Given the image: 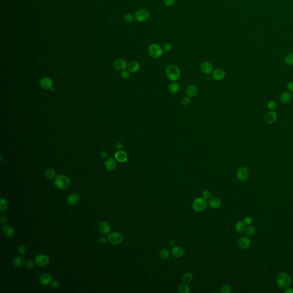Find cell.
I'll use <instances>...</instances> for the list:
<instances>
[{"label":"cell","instance_id":"cell-1","mask_svg":"<svg viewBox=\"0 0 293 293\" xmlns=\"http://www.w3.org/2000/svg\"><path fill=\"white\" fill-rule=\"evenodd\" d=\"M165 74L168 79L171 81H176L180 77V70L175 65H169L165 69Z\"/></svg>","mask_w":293,"mask_h":293},{"label":"cell","instance_id":"cell-2","mask_svg":"<svg viewBox=\"0 0 293 293\" xmlns=\"http://www.w3.org/2000/svg\"><path fill=\"white\" fill-rule=\"evenodd\" d=\"M291 282V278L288 274L286 272H281L277 277V283L281 289H286L289 287Z\"/></svg>","mask_w":293,"mask_h":293},{"label":"cell","instance_id":"cell-3","mask_svg":"<svg viewBox=\"0 0 293 293\" xmlns=\"http://www.w3.org/2000/svg\"><path fill=\"white\" fill-rule=\"evenodd\" d=\"M54 184L58 189L65 190L70 185V180L66 176L59 175L54 179Z\"/></svg>","mask_w":293,"mask_h":293},{"label":"cell","instance_id":"cell-4","mask_svg":"<svg viewBox=\"0 0 293 293\" xmlns=\"http://www.w3.org/2000/svg\"><path fill=\"white\" fill-rule=\"evenodd\" d=\"M148 53L151 57L158 58L160 57L163 54V48L158 44L152 43L150 44L148 48Z\"/></svg>","mask_w":293,"mask_h":293},{"label":"cell","instance_id":"cell-5","mask_svg":"<svg viewBox=\"0 0 293 293\" xmlns=\"http://www.w3.org/2000/svg\"><path fill=\"white\" fill-rule=\"evenodd\" d=\"M207 206V201L206 199L203 198H196L192 203V208L195 211L200 212L204 210Z\"/></svg>","mask_w":293,"mask_h":293},{"label":"cell","instance_id":"cell-6","mask_svg":"<svg viewBox=\"0 0 293 293\" xmlns=\"http://www.w3.org/2000/svg\"><path fill=\"white\" fill-rule=\"evenodd\" d=\"M107 240L112 245H118L123 242V237L120 232H112L108 236Z\"/></svg>","mask_w":293,"mask_h":293},{"label":"cell","instance_id":"cell-7","mask_svg":"<svg viewBox=\"0 0 293 293\" xmlns=\"http://www.w3.org/2000/svg\"><path fill=\"white\" fill-rule=\"evenodd\" d=\"M149 17V13L146 9H140L135 13V19L139 22L147 21Z\"/></svg>","mask_w":293,"mask_h":293},{"label":"cell","instance_id":"cell-8","mask_svg":"<svg viewBox=\"0 0 293 293\" xmlns=\"http://www.w3.org/2000/svg\"><path fill=\"white\" fill-rule=\"evenodd\" d=\"M249 176V171L245 167H240L238 169L236 172V178L240 182L246 181Z\"/></svg>","mask_w":293,"mask_h":293},{"label":"cell","instance_id":"cell-9","mask_svg":"<svg viewBox=\"0 0 293 293\" xmlns=\"http://www.w3.org/2000/svg\"><path fill=\"white\" fill-rule=\"evenodd\" d=\"M36 264L38 266H46L49 262V258L46 254H38L34 259Z\"/></svg>","mask_w":293,"mask_h":293},{"label":"cell","instance_id":"cell-10","mask_svg":"<svg viewBox=\"0 0 293 293\" xmlns=\"http://www.w3.org/2000/svg\"><path fill=\"white\" fill-rule=\"evenodd\" d=\"M251 240L247 236H242L238 240V245L239 247L243 250H246L250 247Z\"/></svg>","mask_w":293,"mask_h":293},{"label":"cell","instance_id":"cell-11","mask_svg":"<svg viewBox=\"0 0 293 293\" xmlns=\"http://www.w3.org/2000/svg\"><path fill=\"white\" fill-rule=\"evenodd\" d=\"M200 70L204 74H210L212 73L214 70V66L210 62H203L200 66Z\"/></svg>","mask_w":293,"mask_h":293},{"label":"cell","instance_id":"cell-12","mask_svg":"<svg viewBox=\"0 0 293 293\" xmlns=\"http://www.w3.org/2000/svg\"><path fill=\"white\" fill-rule=\"evenodd\" d=\"M113 66L116 70L119 71L124 70L127 67V64L126 61L123 58L116 59L113 62Z\"/></svg>","mask_w":293,"mask_h":293},{"label":"cell","instance_id":"cell-13","mask_svg":"<svg viewBox=\"0 0 293 293\" xmlns=\"http://www.w3.org/2000/svg\"><path fill=\"white\" fill-rule=\"evenodd\" d=\"M277 113L274 111H269L264 116V120L268 124H272L276 121L277 119Z\"/></svg>","mask_w":293,"mask_h":293},{"label":"cell","instance_id":"cell-14","mask_svg":"<svg viewBox=\"0 0 293 293\" xmlns=\"http://www.w3.org/2000/svg\"><path fill=\"white\" fill-rule=\"evenodd\" d=\"M40 86L44 89H50L53 87V81L49 77H44L40 80Z\"/></svg>","mask_w":293,"mask_h":293},{"label":"cell","instance_id":"cell-15","mask_svg":"<svg viewBox=\"0 0 293 293\" xmlns=\"http://www.w3.org/2000/svg\"><path fill=\"white\" fill-rule=\"evenodd\" d=\"M52 275L50 274L48 272H45L42 274V275L39 278V281L40 283L43 286H47L49 285L50 283L52 282Z\"/></svg>","mask_w":293,"mask_h":293},{"label":"cell","instance_id":"cell-16","mask_svg":"<svg viewBox=\"0 0 293 293\" xmlns=\"http://www.w3.org/2000/svg\"><path fill=\"white\" fill-rule=\"evenodd\" d=\"M80 196L77 193H72L68 196L67 198V203L70 206H73L77 204L79 202Z\"/></svg>","mask_w":293,"mask_h":293},{"label":"cell","instance_id":"cell-17","mask_svg":"<svg viewBox=\"0 0 293 293\" xmlns=\"http://www.w3.org/2000/svg\"><path fill=\"white\" fill-rule=\"evenodd\" d=\"M225 72L222 69H216L212 72V77L216 81H221L224 79Z\"/></svg>","mask_w":293,"mask_h":293},{"label":"cell","instance_id":"cell-18","mask_svg":"<svg viewBox=\"0 0 293 293\" xmlns=\"http://www.w3.org/2000/svg\"><path fill=\"white\" fill-rule=\"evenodd\" d=\"M184 254V250L180 246H174L171 249V254L174 258H180Z\"/></svg>","mask_w":293,"mask_h":293},{"label":"cell","instance_id":"cell-19","mask_svg":"<svg viewBox=\"0 0 293 293\" xmlns=\"http://www.w3.org/2000/svg\"><path fill=\"white\" fill-rule=\"evenodd\" d=\"M116 163L113 157H108L105 161V167L109 171H112L115 169Z\"/></svg>","mask_w":293,"mask_h":293},{"label":"cell","instance_id":"cell-20","mask_svg":"<svg viewBox=\"0 0 293 293\" xmlns=\"http://www.w3.org/2000/svg\"><path fill=\"white\" fill-rule=\"evenodd\" d=\"M2 231L4 232L5 236L9 238H11L14 236V228L9 224L4 225L2 227Z\"/></svg>","mask_w":293,"mask_h":293},{"label":"cell","instance_id":"cell-21","mask_svg":"<svg viewBox=\"0 0 293 293\" xmlns=\"http://www.w3.org/2000/svg\"><path fill=\"white\" fill-rule=\"evenodd\" d=\"M116 159L120 163H124L127 160V155L123 150H119L115 154Z\"/></svg>","mask_w":293,"mask_h":293},{"label":"cell","instance_id":"cell-22","mask_svg":"<svg viewBox=\"0 0 293 293\" xmlns=\"http://www.w3.org/2000/svg\"><path fill=\"white\" fill-rule=\"evenodd\" d=\"M111 230V227L109 224L107 222L103 221L101 222L99 225V231L104 235H107L109 234Z\"/></svg>","mask_w":293,"mask_h":293},{"label":"cell","instance_id":"cell-23","mask_svg":"<svg viewBox=\"0 0 293 293\" xmlns=\"http://www.w3.org/2000/svg\"><path fill=\"white\" fill-rule=\"evenodd\" d=\"M208 203L211 208L213 209H217L219 208L221 205V200L218 198L213 196L210 198Z\"/></svg>","mask_w":293,"mask_h":293},{"label":"cell","instance_id":"cell-24","mask_svg":"<svg viewBox=\"0 0 293 293\" xmlns=\"http://www.w3.org/2000/svg\"><path fill=\"white\" fill-rule=\"evenodd\" d=\"M128 69L131 73H136L138 72L140 68L141 65L140 64L136 61H132L129 63L128 66Z\"/></svg>","mask_w":293,"mask_h":293},{"label":"cell","instance_id":"cell-25","mask_svg":"<svg viewBox=\"0 0 293 293\" xmlns=\"http://www.w3.org/2000/svg\"><path fill=\"white\" fill-rule=\"evenodd\" d=\"M197 93H198V89L195 85L192 84V85H190L188 87H187L186 90V93L188 96V97H194L196 96Z\"/></svg>","mask_w":293,"mask_h":293},{"label":"cell","instance_id":"cell-26","mask_svg":"<svg viewBox=\"0 0 293 293\" xmlns=\"http://www.w3.org/2000/svg\"><path fill=\"white\" fill-rule=\"evenodd\" d=\"M24 263H25L24 259L23 258V257L21 256L15 257L13 261V266L17 268H20L21 267H22Z\"/></svg>","mask_w":293,"mask_h":293},{"label":"cell","instance_id":"cell-27","mask_svg":"<svg viewBox=\"0 0 293 293\" xmlns=\"http://www.w3.org/2000/svg\"><path fill=\"white\" fill-rule=\"evenodd\" d=\"M168 90L171 93L176 94L180 90V85L176 81H172V83L169 84Z\"/></svg>","mask_w":293,"mask_h":293},{"label":"cell","instance_id":"cell-28","mask_svg":"<svg viewBox=\"0 0 293 293\" xmlns=\"http://www.w3.org/2000/svg\"><path fill=\"white\" fill-rule=\"evenodd\" d=\"M292 99L291 94L289 92H283L281 96V102L283 104H288Z\"/></svg>","mask_w":293,"mask_h":293},{"label":"cell","instance_id":"cell-29","mask_svg":"<svg viewBox=\"0 0 293 293\" xmlns=\"http://www.w3.org/2000/svg\"><path fill=\"white\" fill-rule=\"evenodd\" d=\"M178 291L180 293H189L190 292V287L186 283H180L178 287Z\"/></svg>","mask_w":293,"mask_h":293},{"label":"cell","instance_id":"cell-30","mask_svg":"<svg viewBox=\"0 0 293 293\" xmlns=\"http://www.w3.org/2000/svg\"><path fill=\"white\" fill-rule=\"evenodd\" d=\"M169 256V252L167 249H163L159 253V257L161 260H166Z\"/></svg>","mask_w":293,"mask_h":293},{"label":"cell","instance_id":"cell-31","mask_svg":"<svg viewBox=\"0 0 293 293\" xmlns=\"http://www.w3.org/2000/svg\"><path fill=\"white\" fill-rule=\"evenodd\" d=\"M193 279V275L190 272H186L182 276V280L184 283H190Z\"/></svg>","mask_w":293,"mask_h":293},{"label":"cell","instance_id":"cell-32","mask_svg":"<svg viewBox=\"0 0 293 293\" xmlns=\"http://www.w3.org/2000/svg\"><path fill=\"white\" fill-rule=\"evenodd\" d=\"M284 62L287 65H293V52L287 54L284 59Z\"/></svg>","mask_w":293,"mask_h":293},{"label":"cell","instance_id":"cell-33","mask_svg":"<svg viewBox=\"0 0 293 293\" xmlns=\"http://www.w3.org/2000/svg\"><path fill=\"white\" fill-rule=\"evenodd\" d=\"M245 224L244 222H239L236 224L235 229L236 231L238 233H242L244 232L245 229Z\"/></svg>","mask_w":293,"mask_h":293},{"label":"cell","instance_id":"cell-34","mask_svg":"<svg viewBox=\"0 0 293 293\" xmlns=\"http://www.w3.org/2000/svg\"><path fill=\"white\" fill-rule=\"evenodd\" d=\"M45 175L48 179H53L56 176V172L54 169L49 168L46 171Z\"/></svg>","mask_w":293,"mask_h":293},{"label":"cell","instance_id":"cell-35","mask_svg":"<svg viewBox=\"0 0 293 293\" xmlns=\"http://www.w3.org/2000/svg\"><path fill=\"white\" fill-rule=\"evenodd\" d=\"M8 207V202L4 198H1L0 200V211L1 212H4L6 210Z\"/></svg>","mask_w":293,"mask_h":293},{"label":"cell","instance_id":"cell-36","mask_svg":"<svg viewBox=\"0 0 293 293\" xmlns=\"http://www.w3.org/2000/svg\"><path fill=\"white\" fill-rule=\"evenodd\" d=\"M135 17L131 13H127L124 15V20L127 23H132L134 21Z\"/></svg>","mask_w":293,"mask_h":293},{"label":"cell","instance_id":"cell-37","mask_svg":"<svg viewBox=\"0 0 293 293\" xmlns=\"http://www.w3.org/2000/svg\"><path fill=\"white\" fill-rule=\"evenodd\" d=\"M246 234L248 236H254V234L255 233V228L254 226H250L247 227V228L246 229Z\"/></svg>","mask_w":293,"mask_h":293},{"label":"cell","instance_id":"cell-38","mask_svg":"<svg viewBox=\"0 0 293 293\" xmlns=\"http://www.w3.org/2000/svg\"><path fill=\"white\" fill-rule=\"evenodd\" d=\"M267 106V108H268L270 110L274 111V110L276 108V107H277V104H276L275 102L274 101L270 100V101H268Z\"/></svg>","mask_w":293,"mask_h":293},{"label":"cell","instance_id":"cell-39","mask_svg":"<svg viewBox=\"0 0 293 293\" xmlns=\"http://www.w3.org/2000/svg\"><path fill=\"white\" fill-rule=\"evenodd\" d=\"M172 46L171 43L165 42L163 46V50L165 52H168L172 49Z\"/></svg>","mask_w":293,"mask_h":293},{"label":"cell","instance_id":"cell-40","mask_svg":"<svg viewBox=\"0 0 293 293\" xmlns=\"http://www.w3.org/2000/svg\"><path fill=\"white\" fill-rule=\"evenodd\" d=\"M231 289L230 286L228 285H224L220 289L221 293H230L231 292Z\"/></svg>","mask_w":293,"mask_h":293},{"label":"cell","instance_id":"cell-41","mask_svg":"<svg viewBox=\"0 0 293 293\" xmlns=\"http://www.w3.org/2000/svg\"><path fill=\"white\" fill-rule=\"evenodd\" d=\"M18 252L21 255H24L26 253V247L24 245H20L17 249Z\"/></svg>","mask_w":293,"mask_h":293},{"label":"cell","instance_id":"cell-42","mask_svg":"<svg viewBox=\"0 0 293 293\" xmlns=\"http://www.w3.org/2000/svg\"><path fill=\"white\" fill-rule=\"evenodd\" d=\"M121 77L124 79H127L130 77V72L129 70H123L121 72Z\"/></svg>","mask_w":293,"mask_h":293},{"label":"cell","instance_id":"cell-43","mask_svg":"<svg viewBox=\"0 0 293 293\" xmlns=\"http://www.w3.org/2000/svg\"><path fill=\"white\" fill-rule=\"evenodd\" d=\"M190 101L191 100L189 97H184L182 100V104L184 105H188L190 103Z\"/></svg>","mask_w":293,"mask_h":293},{"label":"cell","instance_id":"cell-44","mask_svg":"<svg viewBox=\"0 0 293 293\" xmlns=\"http://www.w3.org/2000/svg\"><path fill=\"white\" fill-rule=\"evenodd\" d=\"M175 0H163V2L167 6H171L175 3Z\"/></svg>","mask_w":293,"mask_h":293},{"label":"cell","instance_id":"cell-45","mask_svg":"<svg viewBox=\"0 0 293 293\" xmlns=\"http://www.w3.org/2000/svg\"><path fill=\"white\" fill-rule=\"evenodd\" d=\"M202 195L203 197L204 198L207 199L210 198L211 194L210 191H208V190H206V191H204L203 192Z\"/></svg>","mask_w":293,"mask_h":293},{"label":"cell","instance_id":"cell-46","mask_svg":"<svg viewBox=\"0 0 293 293\" xmlns=\"http://www.w3.org/2000/svg\"><path fill=\"white\" fill-rule=\"evenodd\" d=\"M252 219L249 216H246L244 219V222L246 225H249L252 223Z\"/></svg>","mask_w":293,"mask_h":293},{"label":"cell","instance_id":"cell-47","mask_svg":"<svg viewBox=\"0 0 293 293\" xmlns=\"http://www.w3.org/2000/svg\"><path fill=\"white\" fill-rule=\"evenodd\" d=\"M33 262L32 260H28L26 263V267L28 269H30L33 267Z\"/></svg>","mask_w":293,"mask_h":293},{"label":"cell","instance_id":"cell-48","mask_svg":"<svg viewBox=\"0 0 293 293\" xmlns=\"http://www.w3.org/2000/svg\"><path fill=\"white\" fill-rule=\"evenodd\" d=\"M58 286H59V284H58V282L57 281L54 280V281H52L51 282V286H52V287L53 289H57L58 287Z\"/></svg>","mask_w":293,"mask_h":293},{"label":"cell","instance_id":"cell-49","mask_svg":"<svg viewBox=\"0 0 293 293\" xmlns=\"http://www.w3.org/2000/svg\"><path fill=\"white\" fill-rule=\"evenodd\" d=\"M99 242L100 244H105L107 242V238L104 236H101V237L99 238Z\"/></svg>","mask_w":293,"mask_h":293},{"label":"cell","instance_id":"cell-50","mask_svg":"<svg viewBox=\"0 0 293 293\" xmlns=\"http://www.w3.org/2000/svg\"><path fill=\"white\" fill-rule=\"evenodd\" d=\"M287 88L289 91L293 92V82H290L287 85Z\"/></svg>","mask_w":293,"mask_h":293},{"label":"cell","instance_id":"cell-51","mask_svg":"<svg viewBox=\"0 0 293 293\" xmlns=\"http://www.w3.org/2000/svg\"><path fill=\"white\" fill-rule=\"evenodd\" d=\"M7 220H8L7 217L6 216L3 215L1 217V224H4L5 223H6L7 222Z\"/></svg>","mask_w":293,"mask_h":293},{"label":"cell","instance_id":"cell-52","mask_svg":"<svg viewBox=\"0 0 293 293\" xmlns=\"http://www.w3.org/2000/svg\"><path fill=\"white\" fill-rule=\"evenodd\" d=\"M116 148L118 150H120V149L123 148V144L121 142H117L116 145Z\"/></svg>","mask_w":293,"mask_h":293},{"label":"cell","instance_id":"cell-53","mask_svg":"<svg viewBox=\"0 0 293 293\" xmlns=\"http://www.w3.org/2000/svg\"><path fill=\"white\" fill-rule=\"evenodd\" d=\"M100 155L101 156L103 157V158H105V157H107L108 156V152L107 151H103L101 153H100Z\"/></svg>","mask_w":293,"mask_h":293},{"label":"cell","instance_id":"cell-54","mask_svg":"<svg viewBox=\"0 0 293 293\" xmlns=\"http://www.w3.org/2000/svg\"><path fill=\"white\" fill-rule=\"evenodd\" d=\"M175 244V242L173 240H171L169 242V245L170 247H174V245Z\"/></svg>","mask_w":293,"mask_h":293},{"label":"cell","instance_id":"cell-55","mask_svg":"<svg viewBox=\"0 0 293 293\" xmlns=\"http://www.w3.org/2000/svg\"><path fill=\"white\" fill-rule=\"evenodd\" d=\"M284 293H293V289H291V288L286 289V290L284 291Z\"/></svg>","mask_w":293,"mask_h":293},{"label":"cell","instance_id":"cell-56","mask_svg":"<svg viewBox=\"0 0 293 293\" xmlns=\"http://www.w3.org/2000/svg\"><path fill=\"white\" fill-rule=\"evenodd\" d=\"M50 91H54V88H53V87H52V88H51V89H50Z\"/></svg>","mask_w":293,"mask_h":293},{"label":"cell","instance_id":"cell-57","mask_svg":"<svg viewBox=\"0 0 293 293\" xmlns=\"http://www.w3.org/2000/svg\"></svg>","mask_w":293,"mask_h":293}]
</instances>
